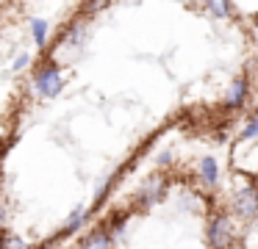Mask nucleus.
Masks as SVG:
<instances>
[{"label":"nucleus","instance_id":"1","mask_svg":"<svg viewBox=\"0 0 258 249\" xmlns=\"http://www.w3.org/2000/svg\"><path fill=\"white\" fill-rule=\"evenodd\" d=\"M64 89V72H61V64L53 58H47L39 69L34 72V92L45 100H53L58 97Z\"/></svg>","mask_w":258,"mask_h":249},{"label":"nucleus","instance_id":"2","mask_svg":"<svg viewBox=\"0 0 258 249\" xmlns=\"http://www.w3.org/2000/svg\"><path fill=\"white\" fill-rule=\"evenodd\" d=\"M206 238H208V246L211 249H228L230 241H233V224H230V216L225 213H214L208 219L206 227Z\"/></svg>","mask_w":258,"mask_h":249},{"label":"nucleus","instance_id":"3","mask_svg":"<svg viewBox=\"0 0 258 249\" xmlns=\"http://www.w3.org/2000/svg\"><path fill=\"white\" fill-rule=\"evenodd\" d=\"M233 216L241 221H252L258 216V188L255 186H241L239 191L233 194Z\"/></svg>","mask_w":258,"mask_h":249},{"label":"nucleus","instance_id":"4","mask_svg":"<svg viewBox=\"0 0 258 249\" xmlns=\"http://www.w3.org/2000/svg\"><path fill=\"white\" fill-rule=\"evenodd\" d=\"M111 243H114V235L108 232V227L97 224V227H92L89 232L81 235L78 249H111Z\"/></svg>","mask_w":258,"mask_h":249},{"label":"nucleus","instance_id":"5","mask_svg":"<svg viewBox=\"0 0 258 249\" xmlns=\"http://www.w3.org/2000/svg\"><path fill=\"white\" fill-rule=\"evenodd\" d=\"M247 94H250V80L247 77H236L233 83L225 92V108L228 111H239L247 103Z\"/></svg>","mask_w":258,"mask_h":249},{"label":"nucleus","instance_id":"6","mask_svg":"<svg viewBox=\"0 0 258 249\" xmlns=\"http://www.w3.org/2000/svg\"><path fill=\"white\" fill-rule=\"evenodd\" d=\"M197 172H200V180L206 183L208 188H214V186L219 183V163L211 158V155L200 158V169H197Z\"/></svg>","mask_w":258,"mask_h":249},{"label":"nucleus","instance_id":"7","mask_svg":"<svg viewBox=\"0 0 258 249\" xmlns=\"http://www.w3.org/2000/svg\"><path fill=\"white\" fill-rule=\"evenodd\" d=\"M92 216V208L86 210V208H75L73 213H70V221L64 224V230H61V235H73V232H78L81 227L86 224V219Z\"/></svg>","mask_w":258,"mask_h":249},{"label":"nucleus","instance_id":"8","mask_svg":"<svg viewBox=\"0 0 258 249\" xmlns=\"http://www.w3.org/2000/svg\"><path fill=\"white\" fill-rule=\"evenodd\" d=\"M31 33H34V44L36 47H42L45 50V44H47V20H31Z\"/></svg>","mask_w":258,"mask_h":249},{"label":"nucleus","instance_id":"9","mask_svg":"<svg viewBox=\"0 0 258 249\" xmlns=\"http://www.w3.org/2000/svg\"><path fill=\"white\" fill-rule=\"evenodd\" d=\"M0 249H31V246H28V243H25L20 235L6 232V235H3V241H0Z\"/></svg>","mask_w":258,"mask_h":249},{"label":"nucleus","instance_id":"10","mask_svg":"<svg viewBox=\"0 0 258 249\" xmlns=\"http://www.w3.org/2000/svg\"><path fill=\"white\" fill-rule=\"evenodd\" d=\"M241 138H244V141H250V138H258V116L247 119L244 130H241Z\"/></svg>","mask_w":258,"mask_h":249},{"label":"nucleus","instance_id":"11","mask_svg":"<svg viewBox=\"0 0 258 249\" xmlns=\"http://www.w3.org/2000/svg\"><path fill=\"white\" fill-rule=\"evenodd\" d=\"M211 14H217V17H228L230 11H233V3H208L206 6Z\"/></svg>","mask_w":258,"mask_h":249},{"label":"nucleus","instance_id":"12","mask_svg":"<svg viewBox=\"0 0 258 249\" xmlns=\"http://www.w3.org/2000/svg\"><path fill=\"white\" fill-rule=\"evenodd\" d=\"M28 64H31V55H28V53H20L17 58L12 61V72H23Z\"/></svg>","mask_w":258,"mask_h":249},{"label":"nucleus","instance_id":"13","mask_svg":"<svg viewBox=\"0 0 258 249\" xmlns=\"http://www.w3.org/2000/svg\"><path fill=\"white\" fill-rule=\"evenodd\" d=\"M169 160H172V155H169V152H161V155H158V166H167Z\"/></svg>","mask_w":258,"mask_h":249},{"label":"nucleus","instance_id":"14","mask_svg":"<svg viewBox=\"0 0 258 249\" xmlns=\"http://www.w3.org/2000/svg\"><path fill=\"white\" fill-rule=\"evenodd\" d=\"M252 31H255V39H258V17H255V22H252Z\"/></svg>","mask_w":258,"mask_h":249}]
</instances>
